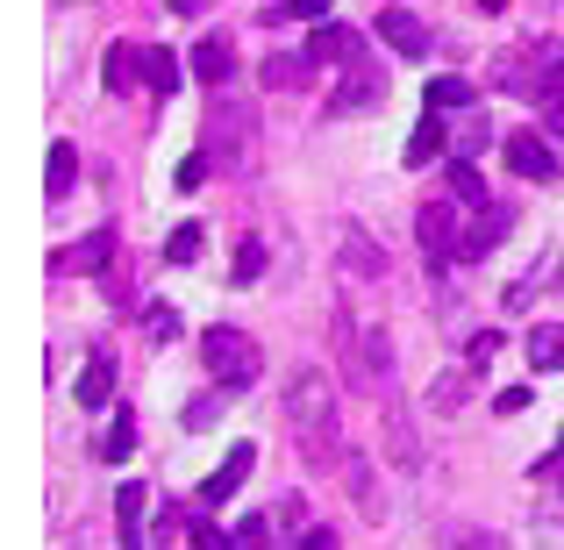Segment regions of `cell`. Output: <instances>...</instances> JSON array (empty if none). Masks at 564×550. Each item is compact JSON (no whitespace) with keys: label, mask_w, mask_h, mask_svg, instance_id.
<instances>
[{"label":"cell","mask_w":564,"mask_h":550,"mask_svg":"<svg viewBox=\"0 0 564 550\" xmlns=\"http://www.w3.org/2000/svg\"><path fill=\"white\" fill-rule=\"evenodd\" d=\"M186 537H193V550H236V537H221V529L207 522V515H193V522H186Z\"/></svg>","instance_id":"33"},{"label":"cell","mask_w":564,"mask_h":550,"mask_svg":"<svg viewBox=\"0 0 564 550\" xmlns=\"http://www.w3.org/2000/svg\"><path fill=\"white\" fill-rule=\"evenodd\" d=\"M129 451H137V414H129V408H115V422H108V443H100V457H108V465H122Z\"/></svg>","instance_id":"25"},{"label":"cell","mask_w":564,"mask_h":550,"mask_svg":"<svg viewBox=\"0 0 564 550\" xmlns=\"http://www.w3.org/2000/svg\"><path fill=\"white\" fill-rule=\"evenodd\" d=\"M344 486H350V500H358V515L379 529V522H386V494H379L372 465H365V451H350V457H344Z\"/></svg>","instance_id":"14"},{"label":"cell","mask_w":564,"mask_h":550,"mask_svg":"<svg viewBox=\"0 0 564 550\" xmlns=\"http://www.w3.org/2000/svg\"><path fill=\"white\" fill-rule=\"evenodd\" d=\"M471 100H479V94H471V79H457V72H451V79H429V100H422V108L429 115H465Z\"/></svg>","instance_id":"22"},{"label":"cell","mask_w":564,"mask_h":550,"mask_svg":"<svg viewBox=\"0 0 564 550\" xmlns=\"http://www.w3.org/2000/svg\"><path fill=\"white\" fill-rule=\"evenodd\" d=\"M486 137H494V129H486V122H465V137H457V158H471V151H486Z\"/></svg>","instance_id":"37"},{"label":"cell","mask_w":564,"mask_h":550,"mask_svg":"<svg viewBox=\"0 0 564 550\" xmlns=\"http://www.w3.org/2000/svg\"><path fill=\"white\" fill-rule=\"evenodd\" d=\"M465 400H471V365L436 371V386H429V408H436V414H457Z\"/></svg>","instance_id":"20"},{"label":"cell","mask_w":564,"mask_h":550,"mask_svg":"<svg viewBox=\"0 0 564 550\" xmlns=\"http://www.w3.org/2000/svg\"><path fill=\"white\" fill-rule=\"evenodd\" d=\"M279 408H286V436H293V451H301L307 465H315V472H344L350 443H344V414H336L329 371H322V365H293Z\"/></svg>","instance_id":"1"},{"label":"cell","mask_w":564,"mask_h":550,"mask_svg":"<svg viewBox=\"0 0 564 550\" xmlns=\"http://www.w3.org/2000/svg\"><path fill=\"white\" fill-rule=\"evenodd\" d=\"M200 365L207 379L221 386V393H243V386H258V336L229 330V322H215V330H200Z\"/></svg>","instance_id":"3"},{"label":"cell","mask_w":564,"mask_h":550,"mask_svg":"<svg viewBox=\"0 0 564 550\" xmlns=\"http://www.w3.org/2000/svg\"><path fill=\"white\" fill-rule=\"evenodd\" d=\"M143 529H151V494H143V479H129L122 494H115V543L143 550Z\"/></svg>","instance_id":"11"},{"label":"cell","mask_w":564,"mask_h":550,"mask_svg":"<svg viewBox=\"0 0 564 550\" xmlns=\"http://www.w3.org/2000/svg\"><path fill=\"white\" fill-rule=\"evenodd\" d=\"M336 250H344V279H386V250L365 244L358 222H344V229H336Z\"/></svg>","instance_id":"13"},{"label":"cell","mask_w":564,"mask_h":550,"mask_svg":"<svg viewBox=\"0 0 564 550\" xmlns=\"http://www.w3.org/2000/svg\"><path fill=\"white\" fill-rule=\"evenodd\" d=\"M500 151H508V165L522 172V180H536V186H557V172H564V165H557V151L536 137V129H514V137L500 143Z\"/></svg>","instance_id":"7"},{"label":"cell","mask_w":564,"mask_h":550,"mask_svg":"<svg viewBox=\"0 0 564 550\" xmlns=\"http://www.w3.org/2000/svg\"><path fill=\"white\" fill-rule=\"evenodd\" d=\"M536 108H543V129H551V137H564V86H543Z\"/></svg>","instance_id":"34"},{"label":"cell","mask_w":564,"mask_h":550,"mask_svg":"<svg viewBox=\"0 0 564 550\" xmlns=\"http://www.w3.org/2000/svg\"><path fill=\"white\" fill-rule=\"evenodd\" d=\"M522 351H529V365H536V371H557L564 365V322H536Z\"/></svg>","instance_id":"21"},{"label":"cell","mask_w":564,"mask_h":550,"mask_svg":"<svg viewBox=\"0 0 564 550\" xmlns=\"http://www.w3.org/2000/svg\"><path fill=\"white\" fill-rule=\"evenodd\" d=\"M215 414H221V393H200V400H186V414H180V422H186V429H207Z\"/></svg>","instance_id":"36"},{"label":"cell","mask_w":564,"mask_h":550,"mask_svg":"<svg viewBox=\"0 0 564 550\" xmlns=\"http://www.w3.org/2000/svg\"><path fill=\"white\" fill-rule=\"evenodd\" d=\"M372 408H379V436H386V457H393V472H422V436H414L408 393H400V386H386Z\"/></svg>","instance_id":"5"},{"label":"cell","mask_w":564,"mask_h":550,"mask_svg":"<svg viewBox=\"0 0 564 550\" xmlns=\"http://www.w3.org/2000/svg\"><path fill=\"white\" fill-rule=\"evenodd\" d=\"M236 550H272V522H264V515H243V522H236Z\"/></svg>","instance_id":"31"},{"label":"cell","mask_w":564,"mask_h":550,"mask_svg":"<svg viewBox=\"0 0 564 550\" xmlns=\"http://www.w3.org/2000/svg\"><path fill=\"white\" fill-rule=\"evenodd\" d=\"M72 186H79V151H72V143H51V201H65Z\"/></svg>","instance_id":"27"},{"label":"cell","mask_w":564,"mask_h":550,"mask_svg":"<svg viewBox=\"0 0 564 550\" xmlns=\"http://www.w3.org/2000/svg\"><path fill=\"white\" fill-rule=\"evenodd\" d=\"M143 330H151V344H172V336H180V315L158 301V308H143Z\"/></svg>","instance_id":"32"},{"label":"cell","mask_w":564,"mask_h":550,"mask_svg":"<svg viewBox=\"0 0 564 550\" xmlns=\"http://www.w3.org/2000/svg\"><path fill=\"white\" fill-rule=\"evenodd\" d=\"M250 465H258V443H236V451H229V457H221V465H215V472H207V486H200V515H215V508H221V500H229V494H236V486H243V479H250Z\"/></svg>","instance_id":"10"},{"label":"cell","mask_w":564,"mask_h":550,"mask_svg":"<svg viewBox=\"0 0 564 550\" xmlns=\"http://www.w3.org/2000/svg\"><path fill=\"white\" fill-rule=\"evenodd\" d=\"M379 100H386V72L372 57H350L344 79H336V94H329V115H365V108H379Z\"/></svg>","instance_id":"6"},{"label":"cell","mask_w":564,"mask_h":550,"mask_svg":"<svg viewBox=\"0 0 564 550\" xmlns=\"http://www.w3.org/2000/svg\"><path fill=\"white\" fill-rule=\"evenodd\" d=\"M443 122H451V115H422V122H414V137H408V165H414V172H429V158H443V151H451Z\"/></svg>","instance_id":"19"},{"label":"cell","mask_w":564,"mask_h":550,"mask_svg":"<svg viewBox=\"0 0 564 550\" xmlns=\"http://www.w3.org/2000/svg\"><path fill=\"white\" fill-rule=\"evenodd\" d=\"M143 72H151V43H108V57H100V86H108L115 100L137 94Z\"/></svg>","instance_id":"8"},{"label":"cell","mask_w":564,"mask_h":550,"mask_svg":"<svg viewBox=\"0 0 564 550\" xmlns=\"http://www.w3.org/2000/svg\"><path fill=\"white\" fill-rule=\"evenodd\" d=\"M72 400H79L86 414H100V408L115 400V351H108V344H94V358H86L79 386H72Z\"/></svg>","instance_id":"12"},{"label":"cell","mask_w":564,"mask_h":550,"mask_svg":"<svg viewBox=\"0 0 564 550\" xmlns=\"http://www.w3.org/2000/svg\"><path fill=\"white\" fill-rule=\"evenodd\" d=\"M471 8H479V14H500V8H508V0H471Z\"/></svg>","instance_id":"41"},{"label":"cell","mask_w":564,"mask_h":550,"mask_svg":"<svg viewBox=\"0 0 564 550\" xmlns=\"http://www.w3.org/2000/svg\"><path fill=\"white\" fill-rule=\"evenodd\" d=\"M372 29H379V43L393 57H429V29H422V14H414V8H379Z\"/></svg>","instance_id":"9"},{"label":"cell","mask_w":564,"mask_h":550,"mask_svg":"<svg viewBox=\"0 0 564 550\" xmlns=\"http://www.w3.org/2000/svg\"><path fill=\"white\" fill-rule=\"evenodd\" d=\"M557 479H564V472H557Z\"/></svg>","instance_id":"42"},{"label":"cell","mask_w":564,"mask_h":550,"mask_svg":"<svg viewBox=\"0 0 564 550\" xmlns=\"http://www.w3.org/2000/svg\"><path fill=\"white\" fill-rule=\"evenodd\" d=\"M207 8V0H172V14H200Z\"/></svg>","instance_id":"40"},{"label":"cell","mask_w":564,"mask_h":550,"mask_svg":"<svg viewBox=\"0 0 564 550\" xmlns=\"http://www.w3.org/2000/svg\"><path fill=\"white\" fill-rule=\"evenodd\" d=\"M443 543H451V550H508V543L494 537V529H465V522H451V529H443Z\"/></svg>","instance_id":"30"},{"label":"cell","mask_w":564,"mask_h":550,"mask_svg":"<svg viewBox=\"0 0 564 550\" xmlns=\"http://www.w3.org/2000/svg\"><path fill=\"white\" fill-rule=\"evenodd\" d=\"M301 550H344V543H336V529H307Z\"/></svg>","instance_id":"39"},{"label":"cell","mask_w":564,"mask_h":550,"mask_svg":"<svg viewBox=\"0 0 564 550\" xmlns=\"http://www.w3.org/2000/svg\"><path fill=\"white\" fill-rule=\"evenodd\" d=\"M451 201H457V207H471V215H486V207H494V193H486L479 165H465V158L451 165Z\"/></svg>","instance_id":"23"},{"label":"cell","mask_w":564,"mask_h":550,"mask_svg":"<svg viewBox=\"0 0 564 550\" xmlns=\"http://www.w3.org/2000/svg\"><path fill=\"white\" fill-rule=\"evenodd\" d=\"M207 172H215V158H207V151H193L186 165H180V180H172V186H180V193H200V180H207Z\"/></svg>","instance_id":"35"},{"label":"cell","mask_w":564,"mask_h":550,"mask_svg":"<svg viewBox=\"0 0 564 550\" xmlns=\"http://www.w3.org/2000/svg\"><path fill=\"white\" fill-rule=\"evenodd\" d=\"M322 14H329V0H279V8L258 14V22L264 29H286V22H322Z\"/></svg>","instance_id":"24"},{"label":"cell","mask_w":564,"mask_h":550,"mask_svg":"<svg viewBox=\"0 0 564 550\" xmlns=\"http://www.w3.org/2000/svg\"><path fill=\"white\" fill-rule=\"evenodd\" d=\"M200 250H207V229H200V222H180V229L165 236V258H172V265H193Z\"/></svg>","instance_id":"28"},{"label":"cell","mask_w":564,"mask_h":550,"mask_svg":"<svg viewBox=\"0 0 564 550\" xmlns=\"http://www.w3.org/2000/svg\"><path fill=\"white\" fill-rule=\"evenodd\" d=\"M307 79H315L307 51H279V57H264V65H258V86H264V94H293V86H307Z\"/></svg>","instance_id":"16"},{"label":"cell","mask_w":564,"mask_h":550,"mask_svg":"<svg viewBox=\"0 0 564 550\" xmlns=\"http://www.w3.org/2000/svg\"><path fill=\"white\" fill-rule=\"evenodd\" d=\"M350 57H365V51H358V29L322 22L315 36H307V65H350Z\"/></svg>","instance_id":"15"},{"label":"cell","mask_w":564,"mask_h":550,"mask_svg":"<svg viewBox=\"0 0 564 550\" xmlns=\"http://www.w3.org/2000/svg\"><path fill=\"white\" fill-rule=\"evenodd\" d=\"M258 272H264V244L243 236V244H236V279H229V287H258Z\"/></svg>","instance_id":"29"},{"label":"cell","mask_w":564,"mask_h":550,"mask_svg":"<svg viewBox=\"0 0 564 550\" xmlns=\"http://www.w3.org/2000/svg\"><path fill=\"white\" fill-rule=\"evenodd\" d=\"M200 151L215 158L221 172H243L250 158H258V108H243V100H215V108L200 115Z\"/></svg>","instance_id":"2"},{"label":"cell","mask_w":564,"mask_h":550,"mask_svg":"<svg viewBox=\"0 0 564 550\" xmlns=\"http://www.w3.org/2000/svg\"><path fill=\"white\" fill-rule=\"evenodd\" d=\"M143 86H151L158 100H172V94H180V57H172V51H158V43H151V72H143Z\"/></svg>","instance_id":"26"},{"label":"cell","mask_w":564,"mask_h":550,"mask_svg":"<svg viewBox=\"0 0 564 550\" xmlns=\"http://www.w3.org/2000/svg\"><path fill=\"white\" fill-rule=\"evenodd\" d=\"M494 351H500V336H494V330H479V336H471V365H486Z\"/></svg>","instance_id":"38"},{"label":"cell","mask_w":564,"mask_h":550,"mask_svg":"<svg viewBox=\"0 0 564 550\" xmlns=\"http://www.w3.org/2000/svg\"><path fill=\"white\" fill-rule=\"evenodd\" d=\"M193 79H200V86H229L236 79V43L229 36H200V51H193Z\"/></svg>","instance_id":"17"},{"label":"cell","mask_w":564,"mask_h":550,"mask_svg":"<svg viewBox=\"0 0 564 550\" xmlns=\"http://www.w3.org/2000/svg\"><path fill=\"white\" fill-rule=\"evenodd\" d=\"M500 236H508V207H486L479 222H465V244H457V265H479L486 250L500 244Z\"/></svg>","instance_id":"18"},{"label":"cell","mask_w":564,"mask_h":550,"mask_svg":"<svg viewBox=\"0 0 564 550\" xmlns=\"http://www.w3.org/2000/svg\"><path fill=\"white\" fill-rule=\"evenodd\" d=\"M465 207L443 193V201H422L414 207V236H422V258H429V279H443V265H457V244H465Z\"/></svg>","instance_id":"4"}]
</instances>
